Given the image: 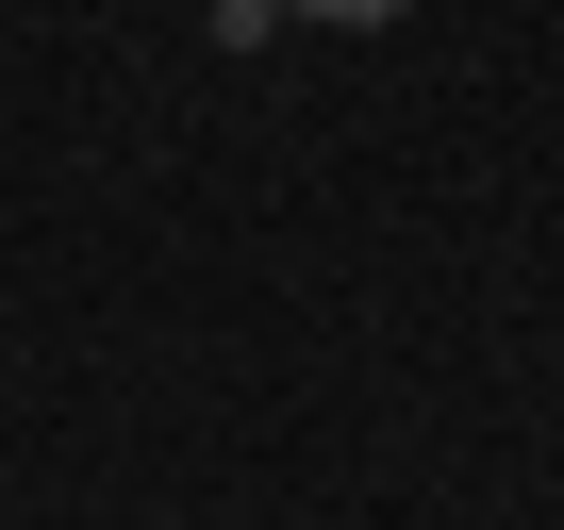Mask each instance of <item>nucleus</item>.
Listing matches in <instances>:
<instances>
[{
  "label": "nucleus",
  "mask_w": 564,
  "mask_h": 530,
  "mask_svg": "<svg viewBox=\"0 0 564 530\" xmlns=\"http://www.w3.org/2000/svg\"><path fill=\"white\" fill-rule=\"evenodd\" d=\"M300 18H333V34H366V18H415V0H300Z\"/></svg>",
  "instance_id": "1"
}]
</instances>
